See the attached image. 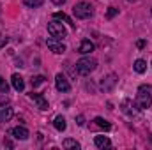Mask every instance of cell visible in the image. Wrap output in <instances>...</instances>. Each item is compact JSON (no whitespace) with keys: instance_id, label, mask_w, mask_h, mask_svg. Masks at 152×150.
Masks as SVG:
<instances>
[{"instance_id":"obj_1","label":"cell","mask_w":152,"mask_h":150,"mask_svg":"<svg viewBox=\"0 0 152 150\" xmlns=\"http://www.w3.org/2000/svg\"><path fill=\"white\" fill-rule=\"evenodd\" d=\"M136 106L140 110H149L152 106V85H142L136 94Z\"/></svg>"},{"instance_id":"obj_2","label":"cell","mask_w":152,"mask_h":150,"mask_svg":"<svg viewBox=\"0 0 152 150\" xmlns=\"http://www.w3.org/2000/svg\"><path fill=\"white\" fill-rule=\"evenodd\" d=\"M97 67V62L90 57H85V58H80L76 62V73L81 76H88L90 73H94Z\"/></svg>"},{"instance_id":"obj_3","label":"cell","mask_w":152,"mask_h":150,"mask_svg":"<svg viewBox=\"0 0 152 150\" xmlns=\"http://www.w3.org/2000/svg\"><path fill=\"white\" fill-rule=\"evenodd\" d=\"M73 12H75V16L78 20H88V18H92L94 9H92V5L88 2H78L73 7Z\"/></svg>"},{"instance_id":"obj_4","label":"cell","mask_w":152,"mask_h":150,"mask_svg":"<svg viewBox=\"0 0 152 150\" xmlns=\"http://www.w3.org/2000/svg\"><path fill=\"white\" fill-rule=\"evenodd\" d=\"M48 34H50L53 39H58V41H62V39L67 36V30H66V27H64V25H62L58 20H55V21L48 23Z\"/></svg>"},{"instance_id":"obj_5","label":"cell","mask_w":152,"mask_h":150,"mask_svg":"<svg viewBox=\"0 0 152 150\" xmlns=\"http://www.w3.org/2000/svg\"><path fill=\"white\" fill-rule=\"evenodd\" d=\"M120 110L126 113V115H129V117H134V115H138V111H140V108L136 106V103H133L131 99H124L122 104H120Z\"/></svg>"},{"instance_id":"obj_6","label":"cell","mask_w":152,"mask_h":150,"mask_svg":"<svg viewBox=\"0 0 152 150\" xmlns=\"http://www.w3.org/2000/svg\"><path fill=\"white\" fill-rule=\"evenodd\" d=\"M117 74H108L104 76L103 79H101V83H99V87H101V90H104V92H110V90H113L115 85H117Z\"/></svg>"},{"instance_id":"obj_7","label":"cell","mask_w":152,"mask_h":150,"mask_svg":"<svg viewBox=\"0 0 152 150\" xmlns=\"http://www.w3.org/2000/svg\"><path fill=\"white\" fill-rule=\"evenodd\" d=\"M55 87H57L58 92H69V90H71V85H69L67 78H66L64 74H57L55 76Z\"/></svg>"},{"instance_id":"obj_8","label":"cell","mask_w":152,"mask_h":150,"mask_svg":"<svg viewBox=\"0 0 152 150\" xmlns=\"http://www.w3.org/2000/svg\"><path fill=\"white\" fill-rule=\"evenodd\" d=\"M28 97H30L32 101H36V104H37L39 110H42V111L50 110V104H48V101L44 99V95H42V94H36V92H32V94H28Z\"/></svg>"},{"instance_id":"obj_9","label":"cell","mask_w":152,"mask_h":150,"mask_svg":"<svg viewBox=\"0 0 152 150\" xmlns=\"http://www.w3.org/2000/svg\"><path fill=\"white\" fill-rule=\"evenodd\" d=\"M46 44H48V48L53 51V53H57V55H60V53H64L66 51V46L62 44V41H58V39H48L46 41Z\"/></svg>"},{"instance_id":"obj_10","label":"cell","mask_w":152,"mask_h":150,"mask_svg":"<svg viewBox=\"0 0 152 150\" xmlns=\"http://www.w3.org/2000/svg\"><path fill=\"white\" fill-rule=\"evenodd\" d=\"M11 134L16 138V140H21V141H25V140H28V136H30V133H28V129L27 127H12L11 129Z\"/></svg>"},{"instance_id":"obj_11","label":"cell","mask_w":152,"mask_h":150,"mask_svg":"<svg viewBox=\"0 0 152 150\" xmlns=\"http://www.w3.org/2000/svg\"><path fill=\"white\" fill-rule=\"evenodd\" d=\"M12 115H14V111L9 104H0V122H9L12 118Z\"/></svg>"},{"instance_id":"obj_12","label":"cell","mask_w":152,"mask_h":150,"mask_svg":"<svg viewBox=\"0 0 152 150\" xmlns=\"http://www.w3.org/2000/svg\"><path fill=\"white\" fill-rule=\"evenodd\" d=\"M94 42L90 41V39H85V41H81V44H80V48H78V51L81 53V55H87V53H90V51H94Z\"/></svg>"},{"instance_id":"obj_13","label":"cell","mask_w":152,"mask_h":150,"mask_svg":"<svg viewBox=\"0 0 152 150\" xmlns=\"http://www.w3.org/2000/svg\"><path fill=\"white\" fill-rule=\"evenodd\" d=\"M94 143H96L97 149H103V150L112 147V141H110V138H106V136H96V138H94Z\"/></svg>"},{"instance_id":"obj_14","label":"cell","mask_w":152,"mask_h":150,"mask_svg":"<svg viewBox=\"0 0 152 150\" xmlns=\"http://www.w3.org/2000/svg\"><path fill=\"white\" fill-rule=\"evenodd\" d=\"M11 83H12V88H14L16 92H21V90L25 88V81H23V78H21L20 74H12Z\"/></svg>"},{"instance_id":"obj_15","label":"cell","mask_w":152,"mask_h":150,"mask_svg":"<svg viewBox=\"0 0 152 150\" xmlns=\"http://www.w3.org/2000/svg\"><path fill=\"white\" fill-rule=\"evenodd\" d=\"M53 125H55V129L57 131H66V127H67V124H66V118L64 117H55V120H53Z\"/></svg>"},{"instance_id":"obj_16","label":"cell","mask_w":152,"mask_h":150,"mask_svg":"<svg viewBox=\"0 0 152 150\" xmlns=\"http://www.w3.org/2000/svg\"><path fill=\"white\" fill-rule=\"evenodd\" d=\"M94 124H96V127H99V129H104V131H110V129H112V124H110L108 120L101 118V117H97V118L94 120Z\"/></svg>"},{"instance_id":"obj_17","label":"cell","mask_w":152,"mask_h":150,"mask_svg":"<svg viewBox=\"0 0 152 150\" xmlns=\"http://www.w3.org/2000/svg\"><path fill=\"white\" fill-rule=\"evenodd\" d=\"M53 18H55V20H62V21L69 23V25H71L73 28L76 27V23H73V20H71V18H69V16H67L66 12H55V14H53Z\"/></svg>"},{"instance_id":"obj_18","label":"cell","mask_w":152,"mask_h":150,"mask_svg":"<svg viewBox=\"0 0 152 150\" xmlns=\"http://www.w3.org/2000/svg\"><path fill=\"white\" fill-rule=\"evenodd\" d=\"M133 67H134V71H136V73H140V74H142V73H145V69H147V62H145V60H142V58H138V60L134 62V66H133Z\"/></svg>"},{"instance_id":"obj_19","label":"cell","mask_w":152,"mask_h":150,"mask_svg":"<svg viewBox=\"0 0 152 150\" xmlns=\"http://www.w3.org/2000/svg\"><path fill=\"white\" fill-rule=\"evenodd\" d=\"M62 147H64V149H75V150H78V149H80V143H78L76 140L67 138V140H64V141H62Z\"/></svg>"},{"instance_id":"obj_20","label":"cell","mask_w":152,"mask_h":150,"mask_svg":"<svg viewBox=\"0 0 152 150\" xmlns=\"http://www.w3.org/2000/svg\"><path fill=\"white\" fill-rule=\"evenodd\" d=\"M25 2V5H28V7H41L42 4H44V0H23Z\"/></svg>"},{"instance_id":"obj_21","label":"cell","mask_w":152,"mask_h":150,"mask_svg":"<svg viewBox=\"0 0 152 150\" xmlns=\"http://www.w3.org/2000/svg\"><path fill=\"white\" fill-rule=\"evenodd\" d=\"M44 83V76H34L32 78V87H37V85H42Z\"/></svg>"},{"instance_id":"obj_22","label":"cell","mask_w":152,"mask_h":150,"mask_svg":"<svg viewBox=\"0 0 152 150\" xmlns=\"http://www.w3.org/2000/svg\"><path fill=\"white\" fill-rule=\"evenodd\" d=\"M7 90H9V85L5 83L4 78H0V92H2V94H7Z\"/></svg>"},{"instance_id":"obj_23","label":"cell","mask_w":152,"mask_h":150,"mask_svg":"<svg viewBox=\"0 0 152 150\" xmlns=\"http://www.w3.org/2000/svg\"><path fill=\"white\" fill-rule=\"evenodd\" d=\"M117 12H118V9H115V7H108V12H106V16H108V18H113Z\"/></svg>"},{"instance_id":"obj_24","label":"cell","mask_w":152,"mask_h":150,"mask_svg":"<svg viewBox=\"0 0 152 150\" xmlns=\"http://www.w3.org/2000/svg\"><path fill=\"white\" fill-rule=\"evenodd\" d=\"M76 120H78V125H83V124H85V118H83V115H80Z\"/></svg>"},{"instance_id":"obj_25","label":"cell","mask_w":152,"mask_h":150,"mask_svg":"<svg viewBox=\"0 0 152 150\" xmlns=\"http://www.w3.org/2000/svg\"><path fill=\"white\" fill-rule=\"evenodd\" d=\"M55 5H62V4H66V0H51Z\"/></svg>"},{"instance_id":"obj_26","label":"cell","mask_w":152,"mask_h":150,"mask_svg":"<svg viewBox=\"0 0 152 150\" xmlns=\"http://www.w3.org/2000/svg\"><path fill=\"white\" fill-rule=\"evenodd\" d=\"M145 46V41H138V48H143Z\"/></svg>"},{"instance_id":"obj_27","label":"cell","mask_w":152,"mask_h":150,"mask_svg":"<svg viewBox=\"0 0 152 150\" xmlns=\"http://www.w3.org/2000/svg\"><path fill=\"white\" fill-rule=\"evenodd\" d=\"M127 2H134V0H127Z\"/></svg>"},{"instance_id":"obj_28","label":"cell","mask_w":152,"mask_h":150,"mask_svg":"<svg viewBox=\"0 0 152 150\" xmlns=\"http://www.w3.org/2000/svg\"><path fill=\"white\" fill-rule=\"evenodd\" d=\"M151 11H152V9H151Z\"/></svg>"}]
</instances>
